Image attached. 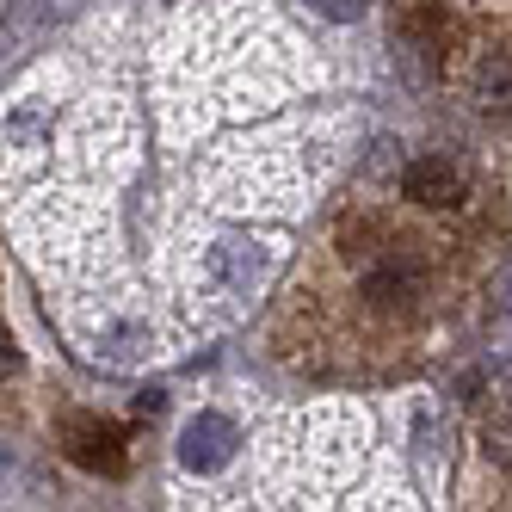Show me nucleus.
<instances>
[{"label": "nucleus", "mask_w": 512, "mask_h": 512, "mask_svg": "<svg viewBox=\"0 0 512 512\" xmlns=\"http://www.w3.org/2000/svg\"><path fill=\"white\" fill-rule=\"evenodd\" d=\"M235 451H241V426L229 414H198V420H186V432H179V463L198 469V475L229 469Z\"/></svg>", "instance_id": "f257e3e1"}, {"label": "nucleus", "mask_w": 512, "mask_h": 512, "mask_svg": "<svg viewBox=\"0 0 512 512\" xmlns=\"http://www.w3.org/2000/svg\"><path fill=\"white\" fill-rule=\"evenodd\" d=\"M401 192H408L414 204H426V210H445V204H463L469 179H463L457 155H420L408 173H401Z\"/></svg>", "instance_id": "f03ea898"}, {"label": "nucleus", "mask_w": 512, "mask_h": 512, "mask_svg": "<svg viewBox=\"0 0 512 512\" xmlns=\"http://www.w3.org/2000/svg\"><path fill=\"white\" fill-rule=\"evenodd\" d=\"M364 297H371L377 309H408L420 297V266L408 260V253H389V260L364 278Z\"/></svg>", "instance_id": "7ed1b4c3"}, {"label": "nucleus", "mask_w": 512, "mask_h": 512, "mask_svg": "<svg viewBox=\"0 0 512 512\" xmlns=\"http://www.w3.org/2000/svg\"><path fill=\"white\" fill-rule=\"evenodd\" d=\"M247 253H253V247H241V241H216V247L204 253V284H210V290H229V297L253 290V284H260V272H253Z\"/></svg>", "instance_id": "20e7f679"}, {"label": "nucleus", "mask_w": 512, "mask_h": 512, "mask_svg": "<svg viewBox=\"0 0 512 512\" xmlns=\"http://www.w3.org/2000/svg\"><path fill=\"white\" fill-rule=\"evenodd\" d=\"M68 445H75V463L81 469H105V475H124V445H118V432L112 426H75L68 432Z\"/></svg>", "instance_id": "39448f33"}, {"label": "nucleus", "mask_w": 512, "mask_h": 512, "mask_svg": "<svg viewBox=\"0 0 512 512\" xmlns=\"http://www.w3.org/2000/svg\"><path fill=\"white\" fill-rule=\"evenodd\" d=\"M482 112H512V56H488V68H482Z\"/></svg>", "instance_id": "423d86ee"}, {"label": "nucleus", "mask_w": 512, "mask_h": 512, "mask_svg": "<svg viewBox=\"0 0 512 512\" xmlns=\"http://www.w3.org/2000/svg\"><path fill=\"white\" fill-rule=\"evenodd\" d=\"M309 7H315L321 19H358L364 7H371V0H309Z\"/></svg>", "instance_id": "0eeeda50"}, {"label": "nucleus", "mask_w": 512, "mask_h": 512, "mask_svg": "<svg viewBox=\"0 0 512 512\" xmlns=\"http://www.w3.org/2000/svg\"><path fill=\"white\" fill-rule=\"evenodd\" d=\"M19 364H25V358H19V340H13V334H0V383H13V377H19Z\"/></svg>", "instance_id": "6e6552de"}]
</instances>
